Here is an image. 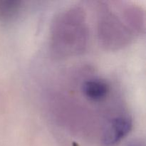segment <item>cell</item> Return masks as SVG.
<instances>
[{
  "mask_svg": "<svg viewBox=\"0 0 146 146\" xmlns=\"http://www.w3.org/2000/svg\"><path fill=\"white\" fill-rule=\"evenodd\" d=\"M81 90L84 96L88 101L100 103L108 96L111 87L105 80L96 78L84 81L81 84Z\"/></svg>",
  "mask_w": 146,
  "mask_h": 146,
  "instance_id": "4",
  "label": "cell"
},
{
  "mask_svg": "<svg viewBox=\"0 0 146 146\" xmlns=\"http://www.w3.org/2000/svg\"><path fill=\"white\" fill-rule=\"evenodd\" d=\"M88 28L86 16L80 8L66 10L56 19L51 32V46L61 56L81 54L88 41Z\"/></svg>",
  "mask_w": 146,
  "mask_h": 146,
  "instance_id": "1",
  "label": "cell"
},
{
  "mask_svg": "<svg viewBox=\"0 0 146 146\" xmlns=\"http://www.w3.org/2000/svg\"><path fill=\"white\" fill-rule=\"evenodd\" d=\"M128 146H143L142 144L140 143H132Z\"/></svg>",
  "mask_w": 146,
  "mask_h": 146,
  "instance_id": "6",
  "label": "cell"
},
{
  "mask_svg": "<svg viewBox=\"0 0 146 146\" xmlns=\"http://www.w3.org/2000/svg\"><path fill=\"white\" fill-rule=\"evenodd\" d=\"M98 35L106 46L118 48L130 39V34L116 15L110 11L101 12L98 21Z\"/></svg>",
  "mask_w": 146,
  "mask_h": 146,
  "instance_id": "2",
  "label": "cell"
},
{
  "mask_svg": "<svg viewBox=\"0 0 146 146\" xmlns=\"http://www.w3.org/2000/svg\"><path fill=\"white\" fill-rule=\"evenodd\" d=\"M23 7V2L17 0L0 1V19H9L16 17Z\"/></svg>",
  "mask_w": 146,
  "mask_h": 146,
  "instance_id": "5",
  "label": "cell"
},
{
  "mask_svg": "<svg viewBox=\"0 0 146 146\" xmlns=\"http://www.w3.org/2000/svg\"><path fill=\"white\" fill-rule=\"evenodd\" d=\"M133 122L129 116L121 115L108 123L102 135V143L106 146H113L121 142L132 129Z\"/></svg>",
  "mask_w": 146,
  "mask_h": 146,
  "instance_id": "3",
  "label": "cell"
}]
</instances>
